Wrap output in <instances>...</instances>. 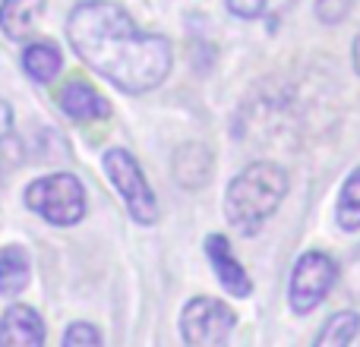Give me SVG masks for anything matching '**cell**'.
Instances as JSON below:
<instances>
[{
	"label": "cell",
	"instance_id": "obj_17",
	"mask_svg": "<svg viewBox=\"0 0 360 347\" xmlns=\"http://www.w3.org/2000/svg\"><path fill=\"white\" fill-rule=\"evenodd\" d=\"M60 347H101V332L89 322H73L63 332Z\"/></svg>",
	"mask_w": 360,
	"mask_h": 347
},
{
	"label": "cell",
	"instance_id": "obj_14",
	"mask_svg": "<svg viewBox=\"0 0 360 347\" xmlns=\"http://www.w3.org/2000/svg\"><path fill=\"white\" fill-rule=\"evenodd\" d=\"M357 332H360V316L354 310H342L335 316H329V322L319 329L313 347H351Z\"/></svg>",
	"mask_w": 360,
	"mask_h": 347
},
{
	"label": "cell",
	"instance_id": "obj_16",
	"mask_svg": "<svg viewBox=\"0 0 360 347\" xmlns=\"http://www.w3.org/2000/svg\"><path fill=\"white\" fill-rule=\"evenodd\" d=\"M19 152V139L13 133V107L0 98V168Z\"/></svg>",
	"mask_w": 360,
	"mask_h": 347
},
{
	"label": "cell",
	"instance_id": "obj_11",
	"mask_svg": "<svg viewBox=\"0 0 360 347\" xmlns=\"http://www.w3.org/2000/svg\"><path fill=\"white\" fill-rule=\"evenodd\" d=\"M22 70L35 82H54L63 70V54L54 41H32L22 51Z\"/></svg>",
	"mask_w": 360,
	"mask_h": 347
},
{
	"label": "cell",
	"instance_id": "obj_9",
	"mask_svg": "<svg viewBox=\"0 0 360 347\" xmlns=\"http://www.w3.org/2000/svg\"><path fill=\"white\" fill-rule=\"evenodd\" d=\"M0 347H44V322L32 306L13 303L0 316Z\"/></svg>",
	"mask_w": 360,
	"mask_h": 347
},
{
	"label": "cell",
	"instance_id": "obj_15",
	"mask_svg": "<svg viewBox=\"0 0 360 347\" xmlns=\"http://www.w3.org/2000/svg\"><path fill=\"white\" fill-rule=\"evenodd\" d=\"M335 221H338V228L348 230V234L360 230V168L351 171L348 180L342 183L338 205H335Z\"/></svg>",
	"mask_w": 360,
	"mask_h": 347
},
{
	"label": "cell",
	"instance_id": "obj_20",
	"mask_svg": "<svg viewBox=\"0 0 360 347\" xmlns=\"http://www.w3.org/2000/svg\"><path fill=\"white\" fill-rule=\"evenodd\" d=\"M345 287H348L351 300L360 303V249L348 259V268H345Z\"/></svg>",
	"mask_w": 360,
	"mask_h": 347
},
{
	"label": "cell",
	"instance_id": "obj_18",
	"mask_svg": "<svg viewBox=\"0 0 360 347\" xmlns=\"http://www.w3.org/2000/svg\"><path fill=\"white\" fill-rule=\"evenodd\" d=\"M357 0H316V13L326 25H335L354 10Z\"/></svg>",
	"mask_w": 360,
	"mask_h": 347
},
{
	"label": "cell",
	"instance_id": "obj_10",
	"mask_svg": "<svg viewBox=\"0 0 360 347\" xmlns=\"http://www.w3.org/2000/svg\"><path fill=\"white\" fill-rule=\"evenodd\" d=\"M44 13V0H0V29L6 38L22 41L32 35Z\"/></svg>",
	"mask_w": 360,
	"mask_h": 347
},
{
	"label": "cell",
	"instance_id": "obj_2",
	"mask_svg": "<svg viewBox=\"0 0 360 347\" xmlns=\"http://www.w3.org/2000/svg\"><path fill=\"white\" fill-rule=\"evenodd\" d=\"M285 196H288L285 168H278L275 162H253L228 183V192H224V218H228L231 228L253 237L278 211Z\"/></svg>",
	"mask_w": 360,
	"mask_h": 347
},
{
	"label": "cell",
	"instance_id": "obj_1",
	"mask_svg": "<svg viewBox=\"0 0 360 347\" xmlns=\"http://www.w3.org/2000/svg\"><path fill=\"white\" fill-rule=\"evenodd\" d=\"M73 51L111 86L130 95L158 89L171 73V41L143 32L124 6L111 0H86L67 19Z\"/></svg>",
	"mask_w": 360,
	"mask_h": 347
},
{
	"label": "cell",
	"instance_id": "obj_8",
	"mask_svg": "<svg viewBox=\"0 0 360 347\" xmlns=\"http://www.w3.org/2000/svg\"><path fill=\"white\" fill-rule=\"evenodd\" d=\"M57 105L67 117L79 120V124H89V120H105L111 114V105L108 98L82 76H73L70 82H63L60 92H57Z\"/></svg>",
	"mask_w": 360,
	"mask_h": 347
},
{
	"label": "cell",
	"instance_id": "obj_21",
	"mask_svg": "<svg viewBox=\"0 0 360 347\" xmlns=\"http://www.w3.org/2000/svg\"><path fill=\"white\" fill-rule=\"evenodd\" d=\"M351 54H354V70H357V76H360V32H357V38H354V51H351Z\"/></svg>",
	"mask_w": 360,
	"mask_h": 347
},
{
	"label": "cell",
	"instance_id": "obj_6",
	"mask_svg": "<svg viewBox=\"0 0 360 347\" xmlns=\"http://www.w3.org/2000/svg\"><path fill=\"white\" fill-rule=\"evenodd\" d=\"M335 281H338V266L332 256L319 253V249L304 253L297 262H294L291 284H288V303H291V310L297 313V316L313 313L326 297H329Z\"/></svg>",
	"mask_w": 360,
	"mask_h": 347
},
{
	"label": "cell",
	"instance_id": "obj_4",
	"mask_svg": "<svg viewBox=\"0 0 360 347\" xmlns=\"http://www.w3.org/2000/svg\"><path fill=\"white\" fill-rule=\"evenodd\" d=\"M234 325V310L215 297H193L180 313L184 347H228Z\"/></svg>",
	"mask_w": 360,
	"mask_h": 347
},
{
	"label": "cell",
	"instance_id": "obj_13",
	"mask_svg": "<svg viewBox=\"0 0 360 347\" xmlns=\"http://www.w3.org/2000/svg\"><path fill=\"white\" fill-rule=\"evenodd\" d=\"M29 275H32V266H29L25 249H19V247L0 249V294L4 297L22 294L25 284H29Z\"/></svg>",
	"mask_w": 360,
	"mask_h": 347
},
{
	"label": "cell",
	"instance_id": "obj_19",
	"mask_svg": "<svg viewBox=\"0 0 360 347\" xmlns=\"http://www.w3.org/2000/svg\"><path fill=\"white\" fill-rule=\"evenodd\" d=\"M266 4L269 0H228V10L240 19H256L266 13Z\"/></svg>",
	"mask_w": 360,
	"mask_h": 347
},
{
	"label": "cell",
	"instance_id": "obj_3",
	"mask_svg": "<svg viewBox=\"0 0 360 347\" xmlns=\"http://www.w3.org/2000/svg\"><path fill=\"white\" fill-rule=\"evenodd\" d=\"M22 199L29 211L57 228H70L86 215V186L79 183L76 174H48V177L32 180Z\"/></svg>",
	"mask_w": 360,
	"mask_h": 347
},
{
	"label": "cell",
	"instance_id": "obj_12",
	"mask_svg": "<svg viewBox=\"0 0 360 347\" xmlns=\"http://www.w3.org/2000/svg\"><path fill=\"white\" fill-rule=\"evenodd\" d=\"M212 174V155L205 145L190 143V145H180L177 155H174V177L180 186H202Z\"/></svg>",
	"mask_w": 360,
	"mask_h": 347
},
{
	"label": "cell",
	"instance_id": "obj_7",
	"mask_svg": "<svg viewBox=\"0 0 360 347\" xmlns=\"http://www.w3.org/2000/svg\"><path fill=\"white\" fill-rule=\"evenodd\" d=\"M205 256L212 262L218 284L231 294V297H250L253 294V281H250L247 268L237 262V256L231 253V243L224 234H209L205 237Z\"/></svg>",
	"mask_w": 360,
	"mask_h": 347
},
{
	"label": "cell",
	"instance_id": "obj_5",
	"mask_svg": "<svg viewBox=\"0 0 360 347\" xmlns=\"http://www.w3.org/2000/svg\"><path fill=\"white\" fill-rule=\"evenodd\" d=\"M105 174L111 180V186L117 190V196L127 202V211L136 218L139 224H155L158 221V202L152 192L149 180H146L139 162L127 149H111L105 152Z\"/></svg>",
	"mask_w": 360,
	"mask_h": 347
}]
</instances>
